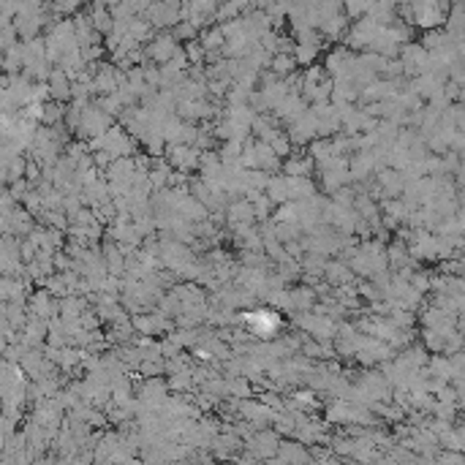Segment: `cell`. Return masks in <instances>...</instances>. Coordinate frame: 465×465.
Listing matches in <instances>:
<instances>
[{
	"label": "cell",
	"instance_id": "obj_1",
	"mask_svg": "<svg viewBox=\"0 0 465 465\" xmlns=\"http://www.w3.org/2000/svg\"><path fill=\"white\" fill-rule=\"evenodd\" d=\"M248 324L256 335H264V338H267V335H272V332L278 329V316H272V313H267V310H261V313H250Z\"/></svg>",
	"mask_w": 465,
	"mask_h": 465
}]
</instances>
